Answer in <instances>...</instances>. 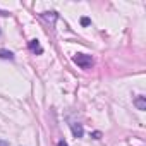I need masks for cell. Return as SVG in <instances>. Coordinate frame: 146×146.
<instances>
[{"instance_id":"cell-2","label":"cell","mask_w":146,"mask_h":146,"mask_svg":"<svg viewBox=\"0 0 146 146\" xmlns=\"http://www.w3.org/2000/svg\"><path fill=\"white\" fill-rule=\"evenodd\" d=\"M29 50H31L33 53H36V55L43 53V48H41V45H40L38 40H31V41H29Z\"/></svg>"},{"instance_id":"cell-5","label":"cell","mask_w":146,"mask_h":146,"mask_svg":"<svg viewBox=\"0 0 146 146\" xmlns=\"http://www.w3.org/2000/svg\"><path fill=\"white\" fill-rule=\"evenodd\" d=\"M0 58H7V60H14V53L9 52V50H0Z\"/></svg>"},{"instance_id":"cell-3","label":"cell","mask_w":146,"mask_h":146,"mask_svg":"<svg viewBox=\"0 0 146 146\" xmlns=\"http://www.w3.org/2000/svg\"><path fill=\"white\" fill-rule=\"evenodd\" d=\"M70 129H72V134L76 137H83L84 131H83V125L81 124H70Z\"/></svg>"},{"instance_id":"cell-4","label":"cell","mask_w":146,"mask_h":146,"mask_svg":"<svg viewBox=\"0 0 146 146\" xmlns=\"http://www.w3.org/2000/svg\"><path fill=\"white\" fill-rule=\"evenodd\" d=\"M134 105H136L139 110H146V100H144V96H137V98L134 100Z\"/></svg>"},{"instance_id":"cell-6","label":"cell","mask_w":146,"mask_h":146,"mask_svg":"<svg viewBox=\"0 0 146 146\" xmlns=\"http://www.w3.org/2000/svg\"><path fill=\"white\" fill-rule=\"evenodd\" d=\"M81 24H83V26H88V24H90V19H88V17H83V19H81Z\"/></svg>"},{"instance_id":"cell-8","label":"cell","mask_w":146,"mask_h":146,"mask_svg":"<svg viewBox=\"0 0 146 146\" xmlns=\"http://www.w3.org/2000/svg\"><path fill=\"white\" fill-rule=\"evenodd\" d=\"M58 146H67V143L65 141H58Z\"/></svg>"},{"instance_id":"cell-7","label":"cell","mask_w":146,"mask_h":146,"mask_svg":"<svg viewBox=\"0 0 146 146\" xmlns=\"http://www.w3.org/2000/svg\"><path fill=\"white\" fill-rule=\"evenodd\" d=\"M0 146H9V143H7V141H4V139H0Z\"/></svg>"},{"instance_id":"cell-1","label":"cell","mask_w":146,"mask_h":146,"mask_svg":"<svg viewBox=\"0 0 146 146\" xmlns=\"http://www.w3.org/2000/svg\"><path fill=\"white\" fill-rule=\"evenodd\" d=\"M74 64H78L81 69H91V65H93V58H91V55L78 53V55L74 57Z\"/></svg>"}]
</instances>
